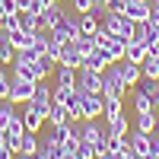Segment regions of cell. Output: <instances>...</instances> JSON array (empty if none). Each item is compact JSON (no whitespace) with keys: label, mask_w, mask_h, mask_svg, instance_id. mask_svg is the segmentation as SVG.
I'll return each instance as SVG.
<instances>
[{"label":"cell","mask_w":159,"mask_h":159,"mask_svg":"<svg viewBox=\"0 0 159 159\" xmlns=\"http://www.w3.org/2000/svg\"><path fill=\"white\" fill-rule=\"evenodd\" d=\"M143 111H156V108L143 89H134V115H143Z\"/></svg>","instance_id":"4316f807"},{"label":"cell","mask_w":159,"mask_h":159,"mask_svg":"<svg viewBox=\"0 0 159 159\" xmlns=\"http://www.w3.org/2000/svg\"><path fill=\"white\" fill-rule=\"evenodd\" d=\"M80 92H83V89H80ZM99 115H105L102 92H83V121H96Z\"/></svg>","instance_id":"52a82bcc"},{"label":"cell","mask_w":159,"mask_h":159,"mask_svg":"<svg viewBox=\"0 0 159 159\" xmlns=\"http://www.w3.org/2000/svg\"><path fill=\"white\" fill-rule=\"evenodd\" d=\"M61 159H80V156H76V153H64Z\"/></svg>","instance_id":"f6af8a7d"},{"label":"cell","mask_w":159,"mask_h":159,"mask_svg":"<svg viewBox=\"0 0 159 159\" xmlns=\"http://www.w3.org/2000/svg\"><path fill=\"white\" fill-rule=\"evenodd\" d=\"M0 29H3V32L19 29V10H16V13H7V16H3V22H0Z\"/></svg>","instance_id":"d590c367"},{"label":"cell","mask_w":159,"mask_h":159,"mask_svg":"<svg viewBox=\"0 0 159 159\" xmlns=\"http://www.w3.org/2000/svg\"><path fill=\"white\" fill-rule=\"evenodd\" d=\"M76 73H80V70L57 64V70H54V89H73V86H76Z\"/></svg>","instance_id":"8fae6325"},{"label":"cell","mask_w":159,"mask_h":159,"mask_svg":"<svg viewBox=\"0 0 159 159\" xmlns=\"http://www.w3.org/2000/svg\"><path fill=\"white\" fill-rule=\"evenodd\" d=\"M19 153H29V156H35V153H38V134L25 130V134H22V143H19Z\"/></svg>","instance_id":"1f68e13d"},{"label":"cell","mask_w":159,"mask_h":159,"mask_svg":"<svg viewBox=\"0 0 159 159\" xmlns=\"http://www.w3.org/2000/svg\"><path fill=\"white\" fill-rule=\"evenodd\" d=\"M80 137H83V140H89L92 147H96V143L105 137V127H102V124H96V121H86V124L80 121Z\"/></svg>","instance_id":"ac0fdd59"},{"label":"cell","mask_w":159,"mask_h":159,"mask_svg":"<svg viewBox=\"0 0 159 159\" xmlns=\"http://www.w3.org/2000/svg\"><path fill=\"white\" fill-rule=\"evenodd\" d=\"M99 29H102V19L96 13H80V32L83 35H96Z\"/></svg>","instance_id":"44dd1931"},{"label":"cell","mask_w":159,"mask_h":159,"mask_svg":"<svg viewBox=\"0 0 159 159\" xmlns=\"http://www.w3.org/2000/svg\"><path fill=\"white\" fill-rule=\"evenodd\" d=\"M115 156H118V153H115ZM118 159H143V156H137L134 150H124V153H121V156H118Z\"/></svg>","instance_id":"7bdbcfd3"},{"label":"cell","mask_w":159,"mask_h":159,"mask_svg":"<svg viewBox=\"0 0 159 159\" xmlns=\"http://www.w3.org/2000/svg\"><path fill=\"white\" fill-rule=\"evenodd\" d=\"M127 130H130V121H127L124 111L108 118V124H105V134H108V137H127Z\"/></svg>","instance_id":"5bb4252c"},{"label":"cell","mask_w":159,"mask_h":159,"mask_svg":"<svg viewBox=\"0 0 159 159\" xmlns=\"http://www.w3.org/2000/svg\"><path fill=\"white\" fill-rule=\"evenodd\" d=\"M45 121L51 124V127H61V124H67L70 121V111H67V105H64V102H51V111H48V118H45Z\"/></svg>","instance_id":"9a60e30c"},{"label":"cell","mask_w":159,"mask_h":159,"mask_svg":"<svg viewBox=\"0 0 159 159\" xmlns=\"http://www.w3.org/2000/svg\"><path fill=\"white\" fill-rule=\"evenodd\" d=\"M51 137L64 147V153H76V147H80V121H67L61 127H51Z\"/></svg>","instance_id":"3957f363"},{"label":"cell","mask_w":159,"mask_h":159,"mask_svg":"<svg viewBox=\"0 0 159 159\" xmlns=\"http://www.w3.org/2000/svg\"><path fill=\"white\" fill-rule=\"evenodd\" d=\"M118 67H121V76H124V83H127V89H134L140 80H143V70H140V64H134V61H118Z\"/></svg>","instance_id":"7c38bea8"},{"label":"cell","mask_w":159,"mask_h":159,"mask_svg":"<svg viewBox=\"0 0 159 159\" xmlns=\"http://www.w3.org/2000/svg\"><path fill=\"white\" fill-rule=\"evenodd\" d=\"M92 3H96V0H70V7L76 13H92Z\"/></svg>","instance_id":"74e56055"},{"label":"cell","mask_w":159,"mask_h":159,"mask_svg":"<svg viewBox=\"0 0 159 159\" xmlns=\"http://www.w3.org/2000/svg\"><path fill=\"white\" fill-rule=\"evenodd\" d=\"M10 35V45L16 48V51H25V48H32V35L29 32H22V29H13V32H7Z\"/></svg>","instance_id":"d4e9b609"},{"label":"cell","mask_w":159,"mask_h":159,"mask_svg":"<svg viewBox=\"0 0 159 159\" xmlns=\"http://www.w3.org/2000/svg\"><path fill=\"white\" fill-rule=\"evenodd\" d=\"M108 54H105V51L102 48H96V51H92V54H86L83 57V70H96V73H105V67H108Z\"/></svg>","instance_id":"4fadbf2b"},{"label":"cell","mask_w":159,"mask_h":159,"mask_svg":"<svg viewBox=\"0 0 159 159\" xmlns=\"http://www.w3.org/2000/svg\"><path fill=\"white\" fill-rule=\"evenodd\" d=\"M134 89H143V92H147V96H150V102H153V108L159 111V80H147V76H143L140 83L134 86Z\"/></svg>","instance_id":"603a6c76"},{"label":"cell","mask_w":159,"mask_h":159,"mask_svg":"<svg viewBox=\"0 0 159 159\" xmlns=\"http://www.w3.org/2000/svg\"><path fill=\"white\" fill-rule=\"evenodd\" d=\"M147 22H150V29H153V32L159 35V7H153V10H150V16H147Z\"/></svg>","instance_id":"f35d334b"},{"label":"cell","mask_w":159,"mask_h":159,"mask_svg":"<svg viewBox=\"0 0 159 159\" xmlns=\"http://www.w3.org/2000/svg\"><path fill=\"white\" fill-rule=\"evenodd\" d=\"M124 92H127V83L121 76V67H118V64H108L105 73H102V96H121L124 99Z\"/></svg>","instance_id":"277c9868"},{"label":"cell","mask_w":159,"mask_h":159,"mask_svg":"<svg viewBox=\"0 0 159 159\" xmlns=\"http://www.w3.org/2000/svg\"><path fill=\"white\" fill-rule=\"evenodd\" d=\"M150 54V48L140 42V38H127V51H124V61H134V64H143V57Z\"/></svg>","instance_id":"e0dca14e"},{"label":"cell","mask_w":159,"mask_h":159,"mask_svg":"<svg viewBox=\"0 0 159 159\" xmlns=\"http://www.w3.org/2000/svg\"><path fill=\"white\" fill-rule=\"evenodd\" d=\"M102 29H108L111 35L130 38V35H134V19H127L124 13H105V16H102Z\"/></svg>","instance_id":"5b68a950"},{"label":"cell","mask_w":159,"mask_h":159,"mask_svg":"<svg viewBox=\"0 0 159 159\" xmlns=\"http://www.w3.org/2000/svg\"><path fill=\"white\" fill-rule=\"evenodd\" d=\"M143 159H159V153H147V156H143Z\"/></svg>","instance_id":"bcb514c9"},{"label":"cell","mask_w":159,"mask_h":159,"mask_svg":"<svg viewBox=\"0 0 159 159\" xmlns=\"http://www.w3.org/2000/svg\"><path fill=\"white\" fill-rule=\"evenodd\" d=\"M92 13H96V16L102 19L105 13H108V3H105V0H96V3H92Z\"/></svg>","instance_id":"60d3db41"},{"label":"cell","mask_w":159,"mask_h":159,"mask_svg":"<svg viewBox=\"0 0 159 159\" xmlns=\"http://www.w3.org/2000/svg\"><path fill=\"white\" fill-rule=\"evenodd\" d=\"M13 159H38V156H29V153H16Z\"/></svg>","instance_id":"ee69618b"},{"label":"cell","mask_w":159,"mask_h":159,"mask_svg":"<svg viewBox=\"0 0 159 159\" xmlns=\"http://www.w3.org/2000/svg\"><path fill=\"white\" fill-rule=\"evenodd\" d=\"M150 3H127L124 7V16L127 19H134V22H147V16H150Z\"/></svg>","instance_id":"7402d4cb"},{"label":"cell","mask_w":159,"mask_h":159,"mask_svg":"<svg viewBox=\"0 0 159 159\" xmlns=\"http://www.w3.org/2000/svg\"><path fill=\"white\" fill-rule=\"evenodd\" d=\"M19 115H22V127H25V130H32V134H38V130H42V124H45V118L38 115V111L32 108L29 102H25V108H22Z\"/></svg>","instance_id":"2e32d148"},{"label":"cell","mask_w":159,"mask_h":159,"mask_svg":"<svg viewBox=\"0 0 159 159\" xmlns=\"http://www.w3.org/2000/svg\"><path fill=\"white\" fill-rule=\"evenodd\" d=\"M102 99H105V118H115V115L124 111V99L121 96H102Z\"/></svg>","instance_id":"f1b7e54d"},{"label":"cell","mask_w":159,"mask_h":159,"mask_svg":"<svg viewBox=\"0 0 159 159\" xmlns=\"http://www.w3.org/2000/svg\"><path fill=\"white\" fill-rule=\"evenodd\" d=\"M32 92H35V83L32 80H22V76H10V102H16V105H25L32 99Z\"/></svg>","instance_id":"8992f818"},{"label":"cell","mask_w":159,"mask_h":159,"mask_svg":"<svg viewBox=\"0 0 159 159\" xmlns=\"http://www.w3.org/2000/svg\"><path fill=\"white\" fill-rule=\"evenodd\" d=\"M105 3H108V13H124L127 0H105Z\"/></svg>","instance_id":"ab89813d"},{"label":"cell","mask_w":159,"mask_h":159,"mask_svg":"<svg viewBox=\"0 0 159 159\" xmlns=\"http://www.w3.org/2000/svg\"><path fill=\"white\" fill-rule=\"evenodd\" d=\"M13 57H16V48L10 45V35L0 29V67H3V64H13Z\"/></svg>","instance_id":"cb8c5ba5"},{"label":"cell","mask_w":159,"mask_h":159,"mask_svg":"<svg viewBox=\"0 0 159 159\" xmlns=\"http://www.w3.org/2000/svg\"><path fill=\"white\" fill-rule=\"evenodd\" d=\"M73 42H76V48H80V51H83V57H86V54H92V51L99 48V38H96V35H83V32H80Z\"/></svg>","instance_id":"83f0119b"},{"label":"cell","mask_w":159,"mask_h":159,"mask_svg":"<svg viewBox=\"0 0 159 159\" xmlns=\"http://www.w3.org/2000/svg\"><path fill=\"white\" fill-rule=\"evenodd\" d=\"M13 64H19V67H35V64H38V54H35L32 48H25V51H16Z\"/></svg>","instance_id":"d6a6232c"},{"label":"cell","mask_w":159,"mask_h":159,"mask_svg":"<svg viewBox=\"0 0 159 159\" xmlns=\"http://www.w3.org/2000/svg\"><path fill=\"white\" fill-rule=\"evenodd\" d=\"M61 13H64V7L61 3H54V7H48L42 16H38V22H42V32H51L57 25V19H61Z\"/></svg>","instance_id":"d6986e66"},{"label":"cell","mask_w":159,"mask_h":159,"mask_svg":"<svg viewBox=\"0 0 159 159\" xmlns=\"http://www.w3.org/2000/svg\"><path fill=\"white\" fill-rule=\"evenodd\" d=\"M140 70H143L147 80H159V54H147L143 64H140Z\"/></svg>","instance_id":"484cf974"},{"label":"cell","mask_w":159,"mask_h":159,"mask_svg":"<svg viewBox=\"0 0 159 159\" xmlns=\"http://www.w3.org/2000/svg\"><path fill=\"white\" fill-rule=\"evenodd\" d=\"M10 96V73L7 67H0V99H7Z\"/></svg>","instance_id":"8d00e7d4"},{"label":"cell","mask_w":159,"mask_h":159,"mask_svg":"<svg viewBox=\"0 0 159 159\" xmlns=\"http://www.w3.org/2000/svg\"><path fill=\"white\" fill-rule=\"evenodd\" d=\"M3 16H7V13H3V10H0V22H3Z\"/></svg>","instance_id":"f907efd6"},{"label":"cell","mask_w":159,"mask_h":159,"mask_svg":"<svg viewBox=\"0 0 159 159\" xmlns=\"http://www.w3.org/2000/svg\"><path fill=\"white\" fill-rule=\"evenodd\" d=\"M96 38H99V48L108 54V61L111 64H118V61H124V51H127V38H121V35H111L108 29H99L96 32Z\"/></svg>","instance_id":"6da1fadb"},{"label":"cell","mask_w":159,"mask_h":159,"mask_svg":"<svg viewBox=\"0 0 159 159\" xmlns=\"http://www.w3.org/2000/svg\"><path fill=\"white\" fill-rule=\"evenodd\" d=\"M13 115H19L16 111V102H10V99H0V130H3L10 124V118Z\"/></svg>","instance_id":"f546056e"},{"label":"cell","mask_w":159,"mask_h":159,"mask_svg":"<svg viewBox=\"0 0 159 159\" xmlns=\"http://www.w3.org/2000/svg\"><path fill=\"white\" fill-rule=\"evenodd\" d=\"M76 156H80V159H96V147H92L89 140H83V137H80V147H76Z\"/></svg>","instance_id":"e575fe53"},{"label":"cell","mask_w":159,"mask_h":159,"mask_svg":"<svg viewBox=\"0 0 159 159\" xmlns=\"http://www.w3.org/2000/svg\"><path fill=\"white\" fill-rule=\"evenodd\" d=\"M38 159H61L64 156V147L51 137V134H45V137H38V153H35Z\"/></svg>","instance_id":"30bf717a"},{"label":"cell","mask_w":159,"mask_h":159,"mask_svg":"<svg viewBox=\"0 0 159 159\" xmlns=\"http://www.w3.org/2000/svg\"><path fill=\"white\" fill-rule=\"evenodd\" d=\"M3 143H7V134H3V130H0V147H3Z\"/></svg>","instance_id":"7dc6e473"},{"label":"cell","mask_w":159,"mask_h":159,"mask_svg":"<svg viewBox=\"0 0 159 159\" xmlns=\"http://www.w3.org/2000/svg\"><path fill=\"white\" fill-rule=\"evenodd\" d=\"M13 156H16V153H13L7 143H3V147H0V159H13Z\"/></svg>","instance_id":"b9f144b4"},{"label":"cell","mask_w":159,"mask_h":159,"mask_svg":"<svg viewBox=\"0 0 159 159\" xmlns=\"http://www.w3.org/2000/svg\"><path fill=\"white\" fill-rule=\"evenodd\" d=\"M147 3H150V7H159V0H147Z\"/></svg>","instance_id":"c3c4849f"},{"label":"cell","mask_w":159,"mask_h":159,"mask_svg":"<svg viewBox=\"0 0 159 159\" xmlns=\"http://www.w3.org/2000/svg\"><path fill=\"white\" fill-rule=\"evenodd\" d=\"M57 64H64V67H73V70L83 67V51L76 48V42H64L61 54H57Z\"/></svg>","instance_id":"ba28073f"},{"label":"cell","mask_w":159,"mask_h":159,"mask_svg":"<svg viewBox=\"0 0 159 159\" xmlns=\"http://www.w3.org/2000/svg\"><path fill=\"white\" fill-rule=\"evenodd\" d=\"M19 29H22V32H29V35H35L38 29H42V22H38V13H32V10H19Z\"/></svg>","instance_id":"ffe728a7"},{"label":"cell","mask_w":159,"mask_h":159,"mask_svg":"<svg viewBox=\"0 0 159 159\" xmlns=\"http://www.w3.org/2000/svg\"><path fill=\"white\" fill-rule=\"evenodd\" d=\"M76 89H83V92H102V73L80 67V73H76Z\"/></svg>","instance_id":"9c48e42d"},{"label":"cell","mask_w":159,"mask_h":159,"mask_svg":"<svg viewBox=\"0 0 159 159\" xmlns=\"http://www.w3.org/2000/svg\"><path fill=\"white\" fill-rule=\"evenodd\" d=\"M127 3H147V0H127Z\"/></svg>","instance_id":"681fc988"},{"label":"cell","mask_w":159,"mask_h":159,"mask_svg":"<svg viewBox=\"0 0 159 159\" xmlns=\"http://www.w3.org/2000/svg\"><path fill=\"white\" fill-rule=\"evenodd\" d=\"M51 35H57L61 42H73V38L80 35V13L76 10H64L61 19H57V25L51 29Z\"/></svg>","instance_id":"7a4b0ae2"},{"label":"cell","mask_w":159,"mask_h":159,"mask_svg":"<svg viewBox=\"0 0 159 159\" xmlns=\"http://www.w3.org/2000/svg\"><path fill=\"white\" fill-rule=\"evenodd\" d=\"M32 51H35L38 57H42V54H48V32H42V29H38V32L32 35Z\"/></svg>","instance_id":"836d02e7"},{"label":"cell","mask_w":159,"mask_h":159,"mask_svg":"<svg viewBox=\"0 0 159 159\" xmlns=\"http://www.w3.org/2000/svg\"><path fill=\"white\" fill-rule=\"evenodd\" d=\"M137 130L153 134V130H156V111H143V115H137Z\"/></svg>","instance_id":"4dcf8cb0"}]
</instances>
